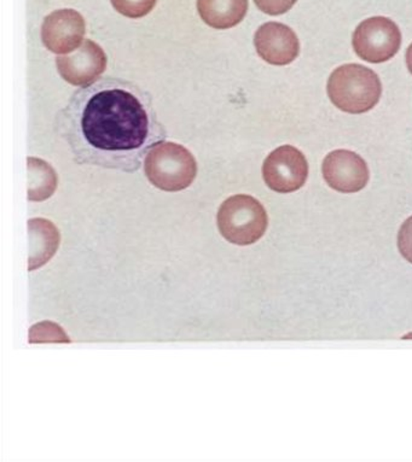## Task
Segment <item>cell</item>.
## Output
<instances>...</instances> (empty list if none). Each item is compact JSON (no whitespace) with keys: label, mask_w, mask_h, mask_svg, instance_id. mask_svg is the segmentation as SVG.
<instances>
[{"label":"cell","mask_w":412,"mask_h":462,"mask_svg":"<svg viewBox=\"0 0 412 462\" xmlns=\"http://www.w3.org/2000/svg\"><path fill=\"white\" fill-rule=\"evenodd\" d=\"M322 171L325 182L342 193L361 191L370 178L367 162L350 150H335L329 153L323 161Z\"/></svg>","instance_id":"cell-8"},{"label":"cell","mask_w":412,"mask_h":462,"mask_svg":"<svg viewBox=\"0 0 412 462\" xmlns=\"http://www.w3.org/2000/svg\"><path fill=\"white\" fill-rule=\"evenodd\" d=\"M84 17L73 9L55 10L45 17L42 26V41L46 49L57 55H68L84 42Z\"/></svg>","instance_id":"cell-7"},{"label":"cell","mask_w":412,"mask_h":462,"mask_svg":"<svg viewBox=\"0 0 412 462\" xmlns=\"http://www.w3.org/2000/svg\"><path fill=\"white\" fill-rule=\"evenodd\" d=\"M354 52L369 63H383L399 51V27L389 17L376 16L364 20L353 33Z\"/></svg>","instance_id":"cell-5"},{"label":"cell","mask_w":412,"mask_h":462,"mask_svg":"<svg viewBox=\"0 0 412 462\" xmlns=\"http://www.w3.org/2000/svg\"><path fill=\"white\" fill-rule=\"evenodd\" d=\"M146 178L155 188L166 192L188 189L195 180L197 163L184 146L161 142L149 150L145 157Z\"/></svg>","instance_id":"cell-3"},{"label":"cell","mask_w":412,"mask_h":462,"mask_svg":"<svg viewBox=\"0 0 412 462\" xmlns=\"http://www.w3.org/2000/svg\"><path fill=\"white\" fill-rule=\"evenodd\" d=\"M113 8L128 19H142L152 13L157 0H110Z\"/></svg>","instance_id":"cell-15"},{"label":"cell","mask_w":412,"mask_h":462,"mask_svg":"<svg viewBox=\"0 0 412 462\" xmlns=\"http://www.w3.org/2000/svg\"><path fill=\"white\" fill-rule=\"evenodd\" d=\"M57 69L68 84L85 88L98 80L107 68V56L95 42L86 39L80 48L67 56L57 57Z\"/></svg>","instance_id":"cell-9"},{"label":"cell","mask_w":412,"mask_h":462,"mask_svg":"<svg viewBox=\"0 0 412 462\" xmlns=\"http://www.w3.org/2000/svg\"><path fill=\"white\" fill-rule=\"evenodd\" d=\"M218 227L228 242L250 245L267 232L268 217L259 200L248 195L230 197L218 210Z\"/></svg>","instance_id":"cell-4"},{"label":"cell","mask_w":412,"mask_h":462,"mask_svg":"<svg viewBox=\"0 0 412 462\" xmlns=\"http://www.w3.org/2000/svg\"><path fill=\"white\" fill-rule=\"evenodd\" d=\"M28 200L42 202L55 193L59 179L55 170L48 162L35 157H28Z\"/></svg>","instance_id":"cell-13"},{"label":"cell","mask_w":412,"mask_h":462,"mask_svg":"<svg viewBox=\"0 0 412 462\" xmlns=\"http://www.w3.org/2000/svg\"><path fill=\"white\" fill-rule=\"evenodd\" d=\"M297 0H254L257 8L270 16H279L288 13Z\"/></svg>","instance_id":"cell-16"},{"label":"cell","mask_w":412,"mask_h":462,"mask_svg":"<svg viewBox=\"0 0 412 462\" xmlns=\"http://www.w3.org/2000/svg\"><path fill=\"white\" fill-rule=\"evenodd\" d=\"M258 55L272 66H286L296 60L300 42L295 32L286 24L267 23L254 35Z\"/></svg>","instance_id":"cell-10"},{"label":"cell","mask_w":412,"mask_h":462,"mask_svg":"<svg viewBox=\"0 0 412 462\" xmlns=\"http://www.w3.org/2000/svg\"><path fill=\"white\" fill-rule=\"evenodd\" d=\"M265 182L272 191L290 193L306 184L308 164L304 153L292 145L274 150L263 166Z\"/></svg>","instance_id":"cell-6"},{"label":"cell","mask_w":412,"mask_h":462,"mask_svg":"<svg viewBox=\"0 0 412 462\" xmlns=\"http://www.w3.org/2000/svg\"><path fill=\"white\" fill-rule=\"evenodd\" d=\"M28 342L31 344L70 343L71 340L67 333L64 332V329L56 322L42 321L32 326Z\"/></svg>","instance_id":"cell-14"},{"label":"cell","mask_w":412,"mask_h":462,"mask_svg":"<svg viewBox=\"0 0 412 462\" xmlns=\"http://www.w3.org/2000/svg\"><path fill=\"white\" fill-rule=\"evenodd\" d=\"M398 248L404 259L412 263V217L405 220L398 234Z\"/></svg>","instance_id":"cell-17"},{"label":"cell","mask_w":412,"mask_h":462,"mask_svg":"<svg viewBox=\"0 0 412 462\" xmlns=\"http://www.w3.org/2000/svg\"><path fill=\"white\" fill-rule=\"evenodd\" d=\"M405 59H407V66L408 68V71H410L412 74V44L408 46Z\"/></svg>","instance_id":"cell-18"},{"label":"cell","mask_w":412,"mask_h":462,"mask_svg":"<svg viewBox=\"0 0 412 462\" xmlns=\"http://www.w3.org/2000/svg\"><path fill=\"white\" fill-rule=\"evenodd\" d=\"M197 12L214 30H229L245 19L248 0H197Z\"/></svg>","instance_id":"cell-12"},{"label":"cell","mask_w":412,"mask_h":462,"mask_svg":"<svg viewBox=\"0 0 412 462\" xmlns=\"http://www.w3.org/2000/svg\"><path fill=\"white\" fill-rule=\"evenodd\" d=\"M28 271L33 272L45 266L55 256L60 246L61 235L59 228L52 221L37 217L28 220Z\"/></svg>","instance_id":"cell-11"},{"label":"cell","mask_w":412,"mask_h":462,"mask_svg":"<svg viewBox=\"0 0 412 462\" xmlns=\"http://www.w3.org/2000/svg\"><path fill=\"white\" fill-rule=\"evenodd\" d=\"M327 91L338 109L349 114H363L379 103L382 85L379 75L370 68L350 63L332 71Z\"/></svg>","instance_id":"cell-2"},{"label":"cell","mask_w":412,"mask_h":462,"mask_svg":"<svg viewBox=\"0 0 412 462\" xmlns=\"http://www.w3.org/2000/svg\"><path fill=\"white\" fill-rule=\"evenodd\" d=\"M86 141L106 152H131L148 137V115L141 102L124 89H107L86 104L81 120Z\"/></svg>","instance_id":"cell-1"}]
</instances>
